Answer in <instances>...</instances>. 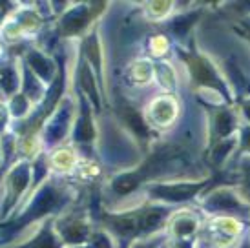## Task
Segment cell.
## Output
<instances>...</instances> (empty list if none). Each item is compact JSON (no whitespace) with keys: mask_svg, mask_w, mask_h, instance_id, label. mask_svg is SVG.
<instances>
[{"mask_svg":"<svg viewBox=\"0 0 250 248\" xmlns=\"http://www.w3.org/2000/svg\"><path fill=\"white\" fill-rule=\"evenodd\" d=\"M183 59L188 64L190 68V75L199 86H205V88H210V90L219 91L223 95V99L230 103L232 97H230L229 86L225 84V81L221 79V73L217 71V68L214 66V62L210 61L208 57H205L203 53H197V51H190V53H183Z\"/></svg>","mask_w":250,"mask_h":248,"instance_id":"6da1fadb","label":"cell"},{"mask_svg":"<svg viewBox=\"0 0 250 248\" xmlns=\"http://www.w3.org/2000/svg\"><path fill=\"white\" fill-rule=\"evenodd\" d=\"M215 179L208 177L203 181H179V183H153L146 188L148 197L155 201H165V203H187V201L194 199L195 195L203 190H207V186L214 185Z\"/></svg>","mask_w":250,"mask_h":248,"instance_id":"7a4b0ae2","label":"cell"},{"mask_svg":"<svg viewBox=\"0 0 250 248\" xmlns=\"http://www.w3.org/2000/svg\"><path fill=\"white\" fill-rule=\"evenodd\" d=\"M203 208L208 212H229L239 217L250 215V205L247 201L230 188H217L207 195L203 201Z\"/></svg>","mask_w":250,"mask_h":248,"instance_id":"3957f363","label":"cell"},{"mask_svg":"<svg viewBox=\"0 0 250 248\" xmlns=\"http://www.w3.org/2000/svg\"><path fill=\"white\" fill-rule=\"evenodd\" d=\"M237 121L236 115L232 113V110L229 108H215V111L212 113V123H210V146L230 139L232 133L236 130Z\"/></svg>","mask_w":250,"mask_h":248,"instance_id":"277c9868","label":"cell"},{"mask_svg":"<svg viewBox=\"0 0 250 248\" xmlns=\"http://www.w3.org/2000/svg\"><path fill=\"white\" fill-rule=\"evenodd\" d=\"M121 117L128 124V128L137 135V137H146L148 135V128H146L145 121L143 117L139 115V111L130 108V106H125L123 110H121Z\"/></svg>","mask_w":250,"mask_h":248,"instance_id":"5b68a950","label":"cell"},{"mask_svg":"<svg viewBox=\"0 0 250 248\" xmlns=\"http://www.w3.org/2000/svg\"><path fill=\"white\" fill-rule=\"evenodd\" d=\"M234 146H236V139L230 137V139H225V141H219V143H215V145L210 146V159H212V165L215 168H219V166L227 161L230 153L234 152Z\"/></svg>","mask_w":250,"mask_h":248,"instance_id":"8992f818","label":"cell"},{"mask_svg":"<svg viewBox=\"0 0 250 248\" xmlns=\"http://www.w3.org/2000/svg\"><path fill=\"white\" fill-rule=\"evenodd\" d=\"M199 15H201V11H194V13L190 15H179V17H175V19L170 21V31L177 39H185L188 35V31L192 29V26H194V22L199 19Z\"/></svg>","mask_w":250,"mask_h":248,"instance_id":"52a82bcc","label":"cell"},{"mask_svg":"<svg viewBox=\"0 0 250 248\" xmlns=\"http://www.w3.org/2000/svg\"><path fill=\"white\" fill-rule=\"evenodd\" d=\"M227 73L230 75V79L234 81V86L237 88V91L241 93V95H250V81L249 77L245 75L243 71L239 69V66L237 64H234V62L227 61Z\"/></svg>","mask_w":250,"mask_h":248,"instance_id":"ba28073f","label":"cell"},{"mask_svg":"<svg viewBox=\"0 0 250 248\" xmlns=\"http://www.w3.org/2000/svg\"><path fill=\"white\" fill-rule=\"evenodd\" d=\"M197 230V219L195 217H185L181 215L174 221V234L175 237H188L194 235Z\"/></svg>","mask_w":250,"mask_h":248,"instance_id":"9c48e42d","label":"cell"},{"mask_svg":"<svg viewBox=\"0 0 250 248\" xmlns=\"http://www.w3.org/2000/svg\"><path fill=\"white\" fill-rule=\"evenodd\" d=\"M163 104H165V106H155V108H153V111H152L153 119L163 124L172 123V121H174L172 117H174V113H175L174 103H172L170 99H163Z\"/></svg>","mask_w":250,"mask_h":248,"instance_id":"30bf717a","label":"cell"},{"mask_svg":"<svg viewBox=\"0 0 250 248\" xmlns=\"http://www.w3.org/2000/svg\"><path fill=\"white\" fill-rule=\"evenodd\" d=\"M241 188L250 197V161L241 165Z\"/></svg>","mask_w":250,"mask_h":248,"instance_id":"8fae6325","label":"cell"},{"mask_svg":"<svg viewBox=\"0 0 250 248\" xmlns=\"http://www.w3.org/2000/svg\"><path fill=\"white\" fill-rule=\"evenodd\" d=\"M239 152L250 153V126L241 128V139H239Z\"/></svg>","mask_w":250,"mask_h":248,"instance_id":"7c38bea8","label":"cell"},{"mask_svg":"<svg viewBox=\"0 0 250 248\" xmlns=\"http://www.w3.org/2000/svg\"><path fill=\"white\" fill-rule=\"evenodd\" d=\"M93 248H111L110 237L106 234H95L93 235Z\"/></svg>","mask_w":250,"mask_h":248,"instance_id":"4fadbf2b","label":"cell"},{"mask_svg":"<svg viewBox=\"0 0 250 248\" xmlns=\"http://www.w3.org/2000/svg\"><path fill=\"white\" fill-rule=\"evenodd\" d=\"M241 113H243L245 119L250 123V99H245V101H241Z\"/></svg>","mask_w":250,"mask_h":248,"instance_id":"5bb4252c","label":"cell"},{"mask_svg":"<svg viewBox=\"0 0 250 248\" xmlns=\"http://www.w3.org/2000/svg\"><path fill=\"white\" fill-rule=\"evenodd\" d=\"M159 245V239H150V241L146 243H139V245H135L133 248H155Z\"/></svg>","mask_w":250,"mask_h":248,"instance_id":"9a60e30c","label":"cell"},{"mask_svg":"<svg viewBox=\"0 0 250 248\" xmlns=\"http://www.w3.org/2000/svg\"><path fill=\"white\" fill-rule=\"evenodd\" d=\"M241 31H245L250 39V19H243V21H241Z\"/></svg>","mask_w":250,"mask_h":248,"instance_id":"2e32d148","label":"cell"},{"mask_svg":"<svg viewBox=\"0 0 250 248\" xmlns=\"http://www.w3.org/2000/svg\"><path fill=\"white\" fill-rule=\"evenodd\" d=\"M239 248H250V241L243 243V245H241V247H239Z\"/></svg>","mask_w":250,"mask_h":248,"instance_id":"e0dca14e","label":"cell"}]
</instances>
